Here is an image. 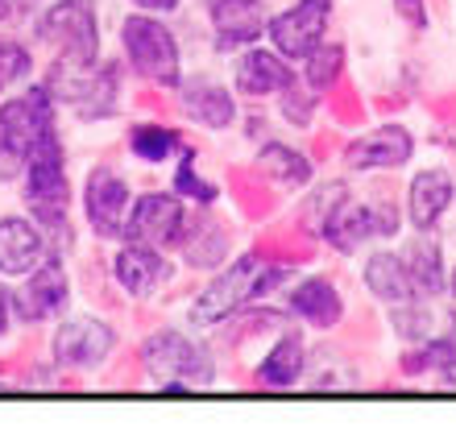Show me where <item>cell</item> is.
Returning a JSON list of instances; mask_svg holds the SVG:
<instances>
[{
    "instance_id": "cell-1",
    "label": "cell",
    "mask_w": 456,
    "mask_h": 431,
    "mask_svg": "<svg viewBox=\"0 0 456 431\" xmlns=\"http://www.w3.org/2000/svg\"><path fill=\"white\" fill-rule=\"evenodd\" d=\"M295 274L290 262H274L265 253H245L237 262H228V270H220L191 303V323L200 328H216V323L232 320L237 312H245L253 299H265L270 290H278L287 278Z\"/></svg>"
},
{
    "instance_id": "cell-2",
    "label": "cell",
    "mask_w": 456,
    "mask_h": 431,
    "mask_svg": "<svg viewBox=\"0 0 456 431\" xmlns=\"http://www.w3.org/2000/svg\"><path fill=\"white\" fill-rule=\"evenodd\" d=\"M46 137H54L50 87H25L21 96L0 100V183L21 179Z\"/></svg>"
},
{
    "instance_id": "cell-3",
    "label": "cell",
    "mask_w": 456,
    "mask_h": 431,
    "mask_svg": "<svg viewBox=\"0 0 456 431\" xmlns=\"http://www.w3.org/2000/svg\"><path fill=\"white\" fill-rule=\"evenodd\" d=\"M120 46L129 59L133 75H142L154 87H179L183 84V54L179 37L170 34L158 12H129L120 21Z\"/></svg>"
},
{
    "instance_id": "cell-4",
    "label": "cell",
    "mask_w": 456,
    "mask_h": 431,
    "mask_svg": "<svg viewBox=\"0 0 456 431\" xmlns=\"http://www.w3.org/2000/svg\"><path fill=\"white\" fill-rule=\"evenodd\" d=\"M21 199L29 207L37 224L46 232H67V207H71V183H67V154H62L59 133L37 145V154L29 158V167L21 175Z\"/></svg>"
},
{
    "instance_id": "cell-5",
    "label": "cell",
    "mask_w": 456,
    "mask_h": 431,
    "mask_svg": "<svg viewBox=\"0 0 456 431\" xmlns=\"http://www.w3.org/2000/svg\"><path fill=\"white\" fill-rule=\"evenodd\" d=\"M142 365L162 390L179 394L187 386H212L216 378V361L204 345H195L191 336L162 328L142 345Z\"/></svg>"
},
{
    "instance_id": "cell-6",
    "label": "cell",
    "mask_w": 456,
    "mask_h": 431,
    "mask_svg": "<svg viewBox=\"0 0 456 431\" xmlns=\"http://www.w3.org/2000/svg\"><path fill=\"white\" fill-rule=\"evenodd\" d=\"M37 37L46 42L59 62H100V12L92 0H54L37 17Z\"/></svg>"
},
{
    "instance_id": "cell-7",
    "label": "cell",
    "mask_w": 456,
    "mask_h": 431,
    "mask_svg": "<svg viewBox=\"0 0 456 431\" xmlns=\"http://www.w3.org/2000/svg\"><path fill=\"white\" fill-rule=\"evenodd\" d=\"M315 232L337 253H357L361 245H370V240H378V237H395L398 207L390 204V199H353V195H345V199L324 216V224L315 228Z\"/></svg>"
},
{
    "instance_id": "cell-8",
    "label": "cell",
    "mask_w": 456,
    "mask_h": 431,
    "mask_svg": "<svg viewBox=\"0 0 456 431\" xmlns=\"http://www.w3.org/2000/svg\"><path fill=\"white\" fill-rule=\"evenodd\" d=\"M337 0H295L290 9H282L278 17H270V46L290 62H303L320 42L328 37V21H332Z\"/></svg>"
},
{
    "instance_id": "cell-9",
    "label": "cell",
    "mask_w": 456,
    "mask_h": 431,
    "mask_svg": "<svg viewBox=\"0 0 456 431\" xmlns=\"http://www.w3.org/2000/svg\"><path fill=\"white\" fill-rule=\"evenodd\" d=\"M187 237V207L179 191H145L133 199L125 220V240H142L154 249H175Z\"/></svg>"
},
{
    "instance_id": "cell-10",
    "label": "cell",
    "mask_w": 456,
    "mask_h": 431,
    "mask_svg": "<svg viewBox=\"0 0 456 431\" xmlns=\"http://www.w3.org/2000/svg\"><path fill=\"white\" fill-rule=\"evenodd\" d=\"M71 299V282H67V265L62 257L46 253L42 262L25 274V287L12 290V315L21 323H42V320H54V315L67 307Z\"/></svg>"
},
{
    "instance_id": "cell-11",
    "label": "cell",
    "mask_w": 456,
    "mask_h": 431,
    "mask_svg": "<svg viewBox=\"0 0 456 431\" xmlns=\"http://www.w3.org/2000/svg\"><path fill=\"white\" fill-rule=\"evenodd\" d=\"M129 207H133V191L129 183L120 179L112 167H96L87 170L84 179V212H87V224L96 237H125V220H129Z\"/></svg>"
},
{
    "instance_id": "cell-12",
    "label": "cell",
    "mask_w": 456,
    "mask_h": 431,
    "mask_svg": "<svg viewBox=\"0 0 456 431\" xmlns=\"http://www.w3.org/2000/svg\"><path fill=\"white\" fill-rule=\"evenodd\" d=\"M54 361L67 365V370H92V365H104L109 353L117 348V332H112L104 320H92V315H75V320H62L54 328Z\"/></svg>"
},
{
    "instance_id": "cell-13",
    "label": "cell",
    "mask_w": 456,
    "mask_h": 431,
    "mask_svg": "<svg viewBox=\"0 0 456 431\" xmlns=\"http://www.w3.org/2000/svg\"><path fill=\"white\" fill-rule=\"evenodd\" d=\"M415 158V137L407 125H378V129L361 133L345 145V167L348 170H398Z\"/></svg>"
},
{
    "instance_id": "cell-14",
    "label": "cell",
    "mask_w": 456,
    "mask_h": 431,
    "mask_svg": "<svg viewBox=\"0 0 456 431\" xmlns=\"http://www.w3.org/2000/svg\"><path fill=\"white\" fill-rule=\"evenodd\" d=\"M290 84H299L290 59H282L278 50H262V46H245V54L237 59V71H232V92L245 100L282 96Z\"/></svg>"
},
{
    "instance_id": "cell-15",
    "label": "cell",
    "mask_w": 456,
    "mask_h": 431,
    "mask_svg": "<svg viewBox=\"0 0 456 431\" xmlns=\"http://www.w3.org/2000/svg\"><path fill=\"white\" fill-rule=\"evenodd\" d=\"M170 274L175 270L167 262V249H154V245H142V240H125L120 253L112 257V278L133 299H150L158 287H167Z\"/></svg>"
},
{
    "instance_id": "cell-16",
    "label": "cell",
    "mask_w": 456,
    "mask_h": 431,
    "mask_svg": "<svg viewBox=\"0 0 456 431\" xmlns=\"http://www.w3.org/2000/svg\"><path fill=\"white\" fill-rule=\"evenodd\" d=\"M208 21L216 29L220 50H245L270 29L265 0H208Z\"/></svg>"
},
{
    "instance_id": "cell-17",
    "label": "cell",
    "mask_w": 456,
    "mask_h": 431,
    "mask_svg": "<svg viewBox=\"0 0 456 431\" xmlns=\"http://www.w3.org/2000/svg\"><path fill=\"white\" fill-rule=\"evenodd\" d=\"M46 253V228L34 216H0V274L25 278Z\"/></svg>"
},
{
    "instance_id": "cell-18",
    "label": "cell",
    "mask_w": 456,
    "mask_h": 431,
    "mask_svg": "<svg viewBox=\"0 0 456 431\" xmlns=\"http://www.w3.org/2000/svg\"><path fill=\"white\" fill-rule=\"evenodd\" d=\"M456 199V179L444 167L419 170L407 187V220L415 232H432Z\"/></svg>"
},
{
    "instance_id": "cell-19",
    "label": "cell",
    "mask_w": 456,
    "mask_h": 431,
    "mask_svg": "<svg viewBox=\"0 0 456 431\" xmlns=\"http://www.w3.org/2000/svg\"><path fill=\"white\" fill-rule=\"evenodd\" d=\"M179 108L187 120H195L200 129L212 133L232 129V120H237V96L216 79H187V84H179Z\"/></svg>"
},
{
    "instance_id": "cell-20",
    "label": "cell",
    "mask_w": 456,
    "mask_h": 431,
    "mask_svg": "<svg viewBox=\"0 0 456 431\" xmlns=\"http://www.w3.org/2000/svg\"><path fill=\"white\" fill-rule=\"evenodd\" d=\"M287 307L295 320L315 328V332H328V328H337L345 320V299H340V290L328 278H303V282H295L287 295Z\"/></svg>"
},
{
    "instance_id": "cell-21",
    "label": "cell",
    "mask_w": 456,
    "mask_h": 431,
    "mask_svg": "<svg viewBox=\"0 0 456 431\" xmlns=\"http://www.w3.org/2000/svg\"><path fill=\"white\" fill-rule=\"evenodd\" d=\"M403 262H407L411 287H415L419 299H440L448 290V265H444V253H440V240L432 232L411 237L407 249H403Z\"/></svg>"
},
{
    "instance_id": "cell-22",
    "label": "cell",
    "mask_w": 456,
    "mask_h": 431,
    "mask_svg": "<svg viewBox=\"0 0 456 431\" xmlns=\"http://www.w3.org/2000/svg\"><path fill=\"white\" fill-rule=\"evenodd\" d=\"M361 282H365V290H370L373 299L390 303V307H395V303L419 299L415 287H411V274H407L403 253H373L370 262H365V270H361Z\"/></svg>"
},
{
    "instance_id": "cell-23",
    "label": "cell",
    "mask_w": 456,
    "mask_h": 431,
    "mask_svg": "<svg viewBox=\"0 0 456 431\" xmlns=\"http://www.w3.org/2000/svg\"><path fill=\"white\" fill-rule=\"evenodd\" d=\"M303 370H307V345H303L299 332H287V336H278L274 345H270V353L262 357V365H257V382L282 390V386L299 382Z\"/></svg>"
},
{
    "instance_id": "cell-24",
    "label": "cell",
    "mask_w": 456,
    "mask_h": 431,
    "mask_svg": "<svg viewBox=\"0 0 456 431\" xmlns=\"http://www.w3.org/2000/svg\"><path fill=\"white\" fill-rule=\"evenodd\" d=\"M228 245H232V228L224 220H204V224L187 228L183 237V257L191 270H216L228 262Z\"/></svg>"
},
{
    "instance_id": "cell-25",
    "label": "cell",
    "mask_w": 456,
    "mask_h": 431,
    "mask_svg": "<svg viewBox=\"0 0 456 431\" xmlns=\"http://www.w3.org/2000/svg\"><path fill=\"white\" fill-rule=\"evenodd\" d=\"M257 175L265 179H274L278 187H287V191H299L312 183V158L299 154V150H290L282 142H270L257 150Z\"/></svg>"
},
{
    "instance_id": "cell-26",
    "label": "cell",
    "mask_w": 456,
    "mask_h": 431,
    "mask_svg": "<svg viewBox=\"0 0 456 431\" xmlns=\"http://www.w3.org/2000/svg\"><path fill=\"white\" fill-rule=\"evenodd\" d=\"M175 150H183V133L170 129V125H154V120H142V125H129V154L137 162H167Z\"/></svg>"
},
{
    "instance_id": "cell-27",
    "label": "cell",
    "mask_w": 456,
    "mask_h": 431,
    "mask_svg": "<svg viewBox=\"0 0 456 431\" xmlns=\"http://www.w3.org/2000/svg\"><path fill=\"white\" fill-rule=\"evenodd\" d=\"M303 62H307V71H303L307 87L324 96V92H332V87L340 84V75H345V46H340V42H320Z\"/></svg>"
},
{
    "instance_id": "cell-28",
    "label": "cell",
    "mask_w": 456,
    "mask_h": 431,
    "mask_svg": "<svg viewBox=\"0 0 456 431\" xmlns=\"http://www.w3.org/2000/svg\"><path fill=\"white\" fill-rule=\"evenodd\" d=\"M390 323L403 340H428L432 336V299H411V303H395L390 307Z\"/></svg>"
},
{
    "instance_id": "cell-29",
    "label": "cell",
    "mask_w": 456,
    "mask_h": 431,
    "mask_svg": "<svg viewBox=\"0 0 456 431\" xmlns=\"http://www.w3.org/2000/svg\"><path fill=\"white\" fill-rule=\"evenodd\" d=\"M29 71H34L29 50H25L17 37H4V34H0V96H4L12 84H21Z\"/></svg>"
},
{
    "instance_id": "cell-30",
    "label": "cell",
    "mask_w": 456,
    "mask_h": 431,
    "mask_svg": "<svg viewBox=\"0 0 456 431\" xmlns=\"http://www.w3.org/2000/svg\"><path fill=\"white\" fill-rule=\"evenodd\" d=\"M175 191H179L183 199H191V204H200V207L216 204V195H220L208 179H200V170H195V154H191V150H187V158H183L179 175H175Z\"/></svg>"
},
{
    "instance_id": "cell-31",
    "label": "cell",
    "mask_w": 456,
    "mask_h": 431,
    "mask_svg": "<svg viewBox=\"0 0 456 431\" xmlns=\"http://www.w3.org/2000/svg\"><path fill=\"white\" fill-rule=\"evenodd\" d=\"M282 117L295 125V129H307L315 117V96H312V87H303V84H290L287 92H282Z\"/></svg>"
},
{
    "instance_id": "cell-32",
    "label": "cell",
    "mask_w": 456,
    "mask_h": 431,
    "mask_svg": "<svg viewBox=\"0 0 456 431\" xmlns=\"http://www.w3.org/2000/svg\"><path fill=\"white\" fill-rule=\"evenodd\" d=\"M395 12L415 29V34L428 29V0H395Z\"/></svg>"
},
{
    "instance_id": "cell-33",
    "label": "cell",
    "mask_w": 456,
    "mask_h": 431,
    "mask_svg": "<svg viewBox=\"0 0 456 431\" xmlns=\"http://www.w3.org/2000/svg\"><path fill=\"white\" fill-rule=\"evenodd\" d=\"M133 9H142V12H175L183 4V0H129Z\"/></svg>"
},
{
    "instance_id": "cell-34",
    "label": "cell",
    "mask_w": 456,
    "mask_h": 431,
    "mask_svg": "<svg viewBox=\"0 0 456 431\" xmlns=\"http://www.w3.org/2000/svg\"><path fill=\"white\" fill-rule=\"evenodd\" d=\"M21 12H25V0H0V25L17 21Z\"/></svg>"
},
{
    "instance_id": "cell-35",
    "label": "cell",
    "mask_w": 456,
    "mask_h": 431,
    "mask_svg": "<svg viewBox=\"0 0 456 431\" xmlns=\"http://www.w3.org/2000/svg\"><path fill=\"white\" fill-rule=\"evenodd\" d=\"M9 320H12V290L0 287V336L9 332Z\"/></svg>"
},
{
    "instance_id": "cell-36",
    "label": "cell",
    "mask_w": 456,
    "mask_h": 431,
    "mask_svg": "<svg viewBox=\"0 0 456 431\" xmlns=\"http://www.w3.org/2000/svg\"><path fill=\"white\" fill-rule=\"evenodd\" d=\"M448 295H452V303H456V270H448Z\"/></svg>"
}]
</instances>
